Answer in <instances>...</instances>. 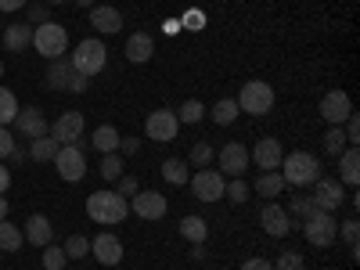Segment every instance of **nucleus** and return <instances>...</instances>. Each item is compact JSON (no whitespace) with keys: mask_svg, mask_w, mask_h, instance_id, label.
Wrapping results in <instances>:
<instances>
[{"mask_svg":"<svg viewBox=\"0 0 360 270\" xmlns=\"http://www.w3.org/2000/svg\"><path fill=\"white\" fill-rule=\"evenodd\" d=\"M86 217L94 224H123L130 217V202L115 191H94L86 198Z\"/></svg>","mask_w":360,"mask_h":270,"instance_id":"1","label":"nucleus"},{"mask_svg":"<svg viewBox=\"0 0 360 270\" xmlns=\"http://www.w3.org/2000/svg\"><path fill=\"white\" fill-rule=\"evenodd\" d=\"M281 176H285V184H292V188H307V184H314V180L321 176V159L310 155V152H288L281 159Z\"/></svg>","mask_w":360,"mask_h":270,"instance_id":"2","label":"nucleus"},{"mask_svg":"<svg viewBox=\"0 0 360 270\" xmlns=\"http://www.w3.org/2000/svg\"><path fill=\"white\" fill-rule=\"evenodd\" d=\"M33 47L37 54H44L47 62H54V58H65L69 51V33H65V25H58V22H40L33 29Z\"/></svg>","mask_w":360,"mask_h":270,"instance_id":"3","label":"nucleus"},{"mask_svg":"<svg viewBox=\"0 0 360 270\" xmlns=\"http://www.w3.org/2000/svg\"><path fill=\"white\" fill-rule=\"evenodd\" d=\"M72 69L79 72V76H98L101 69H105V62H108V47L98 40V37H90V40H79V47L72 51Z\"/></svg>","mask_w":360,"mask_h":270,"instance_id":"4","label":"nucleus"},{"mask_svg":"<svg viewBox=\"0 0 360 270\" xmlns=\"http://www.w3.org/2000/svg\"><path fill=\"white\" fill-rule=\"evenodd\" d=\"M303 234H307L310 245L328 249L339 238V224H335L332 213H324V209H310V213L303 217Z\"/></svg>","mask_w":360,"mask_h":270,"instance_id":"5","label":"nucleus"},{"mask_svg":"<svg viewBox=\"0 0 360 270\" xmlns=\"http://www.w3.org/2000/svg\"><path fill=\"white\" fill-rule=\"evenodd\" d=\"M238 101V112H249V115H266L274 108V86L266 79H249L242 86V94L234 98Z\"/></svg>","mask_w":360,"mask_h":270,"instance_id":"6","label":"nucleus"},{"mask_svg":"<svg viewBox=\"0 0 360 270\" xmlns=\"http://www.w3.org/2000/svg\"><path fill=\"white\" fill-rule=\"evenodd\" d=\"M54 169L62 180H69V184H76V180L86 176V159H83V148L79 144H62L54 155Z\"/></svg>","mask_w":360,"mask_h":270,"instance_id":"7","label":"nucleus"},{"mask_svg":"<svg viewBox=\"0 0 360 270\" xmlns=\"http://www.w3.org/2000/svg\"><path fill=\"white\" fill-rule=\"evenodd\" d=\"M342 198H346V191H342V184H339L335 176H317V180H314V195H310L314 209L335 213V209L342 205Z\"/></svg>","mask_w":360,"mask_h":270,"instance_id":"8","label":"nucleus"},{"mask_svg":"<svg viewBox=\"0 0 360 270\" xmlns=\"http://www.w3.org/2000/svg\"><path fill=\"white\" fill-rule=\"evenodd\" d=\"M188 184H191V191H195V198L198 202H217V198H224V173L220 169H198L191 180H188Z\"/></svg>","mask_w":360,"mask_h":270,"instance_id":"9","label":"nucleus"},{"mask_svg":"<svg viewBox=\"0 0 360 270\" xmlns=\"http://www.w3.org/2000/svg\"><path fill=\"white\" fill-rule=\"evenodd\" d=\"M176 130H180V119H176V112H169V108H155L152 115L144 119V134L152 137V141H176Z\"/></svg>","mask_w":360,"mask_h":270,"instance_id":"10","label":"nucleus"},{"mask_svg":"<svg viewBox=\"0 0 360 270\" xmlns=\"http://www.w3.org/2000/svg\"><path fill=\"white\" fill-rule=\"evenodd\" d=\"M130 213L141 217V220H162L169 213V202L159 191H137L134 202H130Z\"/></svg>","mask_w":360,"mask_h":270,"instance_id":"11","label":"nucleus"},{"mask_svg":"<svg viewBox=\"0 0 360 270\" xmlns=\"http://www.w3.org/2000/svg\"><path fill=\"white\" fill-rule=\"evenodd\" d=\"M321 115H324L332 127H342L346 119L353 115V101H349L346 90H328V94L321 98Z\"/></svg>","mask_w":360,"mask_h":270,"instance_id":"12","label":"nucleus"},{"mask_svg":"<svg viewBox=\"0 0 360 270\" xmlns=\"http://www.w3.org/2000/svg\"><path fill=\"white\" fill-rule=\"evenodd\" d=\"M259 224H263V231L270 238H288L292 234V213H288V209H281L278 202H266L259 209Z\"/></svg>","mask_w":360,"mask_h":270,"instance_id":"13","label":"nucleus"},{"mask_svg":"<svg viewBox=\"0 0 360 270\" xmlns=\"http://www.w3.org/2000/svg\"><path fill=\"white\" fill-rule=\"evenodd\" d=\"M15 127H18V134H22V137H29V141H37V137H47V134H51V127H47V115H44L37 105L18 108V115H15Z\"/></svg>","mask_w":360,"mask_h":270,"instance_id":"14","label":"nucleus"},{"mask_svg":"<svg viewBox=\"0 0 360 270\" xmlns=\"http://www.w3.org/2000/svg\"><path fill=\"white\" fill-rule=\"evenodd\" d=\"M281 159H285V152H281V141H278V137H259V141L252 144V162H256L263 173L281 169Z\"/></svg>","mask_w":360,"mask_h":270,"instance_id":"15","label":"nucleus"},{"mask_svg":"<svg viewBox=\"0 0 360 270\" xmlns=\"http://www.w3.org/2000/svg\"><path fill=\"white\" fill-rule=\"evenodd\" d=\"M90 256H94L101 266H119L123 263V242L105 231V234H98L94 242H90Z\"/></svg>","mask_w":360,"mask_h":270,"instance_id":"16","label":"nucleus"},{"mask_svg":"<svg viewBox=\"0 0 360 270\" xmlns=\"http://www.w3.org/2000/svg\"><path fill=\"white\" fill-rule=\"evenodd\" d=\"M220 173L224 176H242L245 169H249V148L245 144H238V141H231V144H224L220 148Z\"/></svg>","mask_w":360,"mask_h":270,"instance_id":"17","label":"nucleus"},{"mask_svg":"<svg viewBox=\"0 0 360 270\" xmlns=\"http://www.w3.org/2000/svg\"><path fill=\"white\" fill-rule=\"evenodd\" d=\"M51 137H54L58 144H79V137H83V115H79V112L58 115V123L51 127Z\"/></svg>","mask_w":360,"mask_h":270,"instance_id":"18","label":"nucleus"},{"mask_svg":"<svg viewBox=\"0 0 360 270\" xmlns=\"http://www.w3.org/2000/svg\"><path fill=\"white\" fill-rule=\"evenodd\" d=\"M51 238H54V224H51L44 213H33V217L25 220V242H29V245L44 249V245H51Z\"/></svg>","mask_w":360,"mask_h":270,"instance_id":"19","label":"nucleus"},{"mask_svg":"<svg viewBox=\"0 0 360 270\" xmlns=\"http://www.w3.org/2000/svg\"><path fill=\"white\" fill-rule=\"evenodd\" d=\"M90 25L98 29V33H119L123 29V15H119L115 8H108V4H94L90 8Z\"/></svg>","mask_w":360,"mask_h":270,"instance_id":"20","label":"nucleus"},{"mask_svg":"<svg viewBox=\"0 0 360 270\" xmlns=\"http://www.w3.org/2000/svg\"><path fill=\"white\" fill-rule=\"evenodd\" d=\"M72 79H76V69H72L69 58H54L51 69H47V76H44L47 90H69V83H72Z\"/></svg>","mask_w":360,"mask_h":270,"instance_id":"21","label":"nucleus"},{"mask_svg":"<svg viewBox=\"0 0 360 270\" xmlns=\"http://www.w3.org/2000/svg\"><path fill=\"white\" fill-rule=\"evenodd\" d=\"M152 54H155V40L148 37V33H134L127 40V62L144 65V62H152Z\"/></svg>","mask_w":360,"mask_h":270,"instance_id":"22","label":"nucleus"},{"mask_svg":"<svg viewBox=\"0 0 360 270\" xmlns=\"http://www.w3.org/2000/svg\"><path fill=\"white\" fill-rule=\"evenodd\" d=\"M339 173H342V184L356 188V180H360V152H356V144H349L346 152L339 155Z\"/></svg>","mask_w":360,"mask_h":270,"instance_id":"23","label":"nucleus"},{"mask_svg":"<svg viewBox=\"0 0 360 270\" xmlns=\"http://www.w3.org/2000/svg\"><path fill=\"white\" fill-rule=\"evenodd\" d=\"M4 44L8 51H25V47H33V29H29L25 22H11L4 29Z\"/></svg>","mask_w":360,"mask_h":270,"instance_id":"24","label":"nucleus"},{"mask_svg":"<svg viewBox=\"0 0 360 270\" xmlns=\"http://www.w3.org/2000/svg\"><path fill=\"white\" fill-rule=\"evenodd\" d=\"M285 188H288V184H285V176H281L278 169H270V173H259V176H256V195H263V198H278Z\"/></svg>","mask_w":360,"mask_h":270,"instance_id":"25","label":"nucleus"},{"mask_svg":"<svg viewBox=\"0 0 360 270\" xmlns=\"http://www.w3.org/2000/svg\"><path fill=\"white\" fill-rule=\"evenodd\" d=\"M119 137H123V134H119L115 127H108V123H105V127H98L94 134H90V144H94L101 155H108V152H115V148H119Z\"/></svg>","mask_w":360,"mask_h":270,"instance_id":"26","label":"nucleus"},{"mask_svg":"<svg viewBox=\"0 0 360 270\" xmlns=\"http://www.w3.org/2000/svg\"><path fill=\"white\" fill-rule=\"evenodd\" d=\"M58 148H62V144H58L51 134H47V137H37L33 144H29V159H33V162H54Z\"/></svg>","mask_w":360,"mask_h":270,"instance_id":"27","label":"nucleus"},{"mask_svg":"<svg viewBox=\"0 0 360 270\" xmlns=\"http://www.w3.org/2000/svg\"><path fill=\"white\" fill-rule=\"evenodd\" d=\"M162 176H166V184H173V188H184L188 180H191L184 159H166V162H162Z\"/></svg>","mask_w":360,"mask_h":270,"instance_id":"28","label":"nucleus"},{"mask_svg":"<svg viewBox=\"0 0 360 270\" xmlns=\"http://www.w3.org/2000/svg\"><path fill=\"white\" fill-rule=\"evenodd\" d=\"M180 234H184L191 245H202L209 238V224L202 217H184V220H180Z\"/></svg>","mask_w":360,"mask_h":270,"instance_id":"29","label":"nucleus"},{"mask_svg":"<svg viewBox=\"0 0 360 270\" xmlns=\"http://www.w3.org/2000/svg\"><path fill=\"white\" fill-rule=\"evenodd\" d=\"M209 115H213V123H217V127H231V123H234V119L242 115V112H238V101H231V98H220L213 108H209Z\"/></svg>","mask_w":360,"mask_h":270,"instance_id":"30","label":"nucleus"},{"mask_svg":"<svg viewBox=\"0 0 360 270\" xmlns=\"http://www.w3.org/2000/svg\"><path fill=\"white\" fill-rule=\"evenodd\" d=\"M22 249V231L8 220H0V252H15Z\"/></svg>","mask_w":360,"mask_h":270,"instance_id":"31","label":"nucleus"},{"mask_svg":"<svg viewBox=\"0 0 360 270\" xmlns=\"http://www.w3.org/2000/svg\"><path fill=\"white\" fill-rule=\"evenodd\" d=\"M15 115H18V101L8 86H0V127H8L15 123Z\"/></svg>","mask_w":360,"mask_h":270,"instance_id":"32","label":"nucleus"},{"mask_svg":"<svg viewBox=\"0 0 360 270\" xmlns=\"http://www.w3.org/2000/svg\"><path fill=\"white\" fill-rule=\"evenodd\" d=\"M205 115V105L198 101V98H191V101H184V105H180V112H176V119H180V123H198V119Z\"/></svg>","mask_w":360,"mask_h":270,"instance_id":"33","label":"nucleus"},{"mask_svg":"<svg viewBox=\"0 0 360 270\" xmlns=\"http://www.w3.org/2000/svg\"><path fill=\"white\" fill-rule=\"evenodd\" d=\"M324 152L328 155H342L346 152V134H342V127H332L324 134Z\"/></svg>","mask_w":360,"mask_h":270,"instance_id":"34","label":"nucleus"},{"mask_svg":"<svg viewBox=\"0 0 360 270\" xmlns=\"http://www.w3.org/2000/svg\"><path fill=\"white\" fill-rule=\"evenodd\" d=\"M65 249V256L69 259H83V256H90V238H83V234H72L69 242L62 245Z\"/></svg>","mask_w":360,"mask_h":270,"instance_id":"35","label":"nucleus"},{"mask_svg":"<svg viewBox=\"0 0 360 270\" xmlns=\"http://www.w3.org/2000/svg\"><path fill=\"white\" fill-rule=\"evenodd\" d=\"M224 195H227V198H231L234 205H245V202H249V184H245L242 176H234L231 184L224 188Z\"/></svg>","mask_w":360,"mask_h":270,"instance_id":"36","label":"nucleus"},{"mask_svg":"<svg viewBox=\"0 0 360 270\" xmlns=\"http://www.w3.org/2000/svg\"><path fill=\"white\" fill-rule=\"evenodd\" d=\"M101 176H105V180H119V176H123V155L108 152V155L101 159Z\"/></svg>","mask_w":360,"mask_h":270,"instance_id":"37","label":"nucleus"},{"mask_svg":"<svg viewBox=\"0 0 360 270\" xmlns=\"http://www.w3.org/2000/svg\"><path fill=\"white\" fill-rule=\"evenodd\" d=\"M44 266L47 270H62L65 263H69V256H65V249H58V245H44Z\"/></svg>","mask_w":360,"mask_h":270,"instance_id":"38","label":"nucleus"},{"mask_svg":"<svg viewBox=\"0 0 360 270\" xmlns=\"http://www.w3.org/2000/svg\"><path fill=\"white\" fill-rule=\"evenodd\" d=\"M213 144H205V141H198L195 148H191V166H209V162H213Z\"/></svg>","mask_w":360,"mask_h":270,"instance_id":"39","label":"nucleus"},{"mask_svg":"<svg viewBox=\"0 0 360 270\" xmlns=\"http://www.w3.org/2000/svg\"><path fill=\"white\" fill-rule=\"evenodd\" d=\"M274 270H303V256H299V252H281Z\"/></svg>","mask_w":360,"mask_h":270,"instance_id":"40","label":"nucleus"},{"mask_svg":"<svg viewBox=\"0 0 360 270\" xmlns=\"http://www.w3.org/2000/svg\"><path fill=\"white\" fill-rule=\"evenodd\" d=\"M356 224H360V220H346V224H342V238H346V245H349L353 259H356V252H360V249H356V234H360Z\"/></svg>","mask_w":360,"mask_h":270,"instance_id":"41","label":"nucleus"},{"mask_svg":"<svg viewBox=\"0 0 360 270\" xmlns=\"http://www.w3.org/2000/svg\"><path fill=\"white\" fill-rule=\"evenodd\" d=\"M115 195H123V198H127V195H137V176H127V173L119 176V180H115Z\"/></svg>","mask_w":360,"mask_h":270,"instance_id":"42","label":"nucleus"},{"mask_svg":"<svg viewBox=\"0 0 360 270\" xmlns=\"http://www.w3.org/2000/svg\"><path fill=\"white\" fill-rule=\"evenodd\" d=\"M15 152V134L8 127H0V159H8Z\"/></svg>","mask_w":360,"mask_h":270,"instance_id":"43","label":"nucleus"},{"mask_svg":"<svg viewBox=\"0 0 360 270\" xmlns=\"http://www.w3.org/2000/svg\"><path fill=\"white\" fill-rule=\"evenodd\" d=\"M310 209H314V202H310L307 195H295V198H292V209H288V213H295V217H307Z\"/></svg>","mask_w":360,"mask_h":270,"instance_id":"44","label":"nucleus"},{"mask_svg":"<svg viewBox=\"0 0 360 270\" xmlns=\"http://www.w3.org/2000/svg\"><path fill=\"white\" fill-rule=\"evenodd\" d=\"M205 25V15L202 11H188L184 18H180V29H202Z\"/></svg>","mask_w":360,"mask_h":270,"instance_id":"45","label":"nucleus"},{"mask_svg":"<svg viewBox=\"0 0 360 270\" xmlns=\"http://www.w3.org/2000/svg\"><path fill=\"white\" fill-rule=\"evenodd\" d=\"M137 148H141V141H137V137H119V148H115V152H123V155H137Z\"/></svg>","mask_w":360,"mask_h":270,"instance_id":"46","label":"nucleus"},{"mask_svg":"<svg viewBox=\"0 0 360 270\" xmlns=\"http://www.w3.org/2000/svg\"><path fill=\"white\" fill-rule=\"evenodd\" d=\"M242 270H274V263H270V259H259V256H252V259H245V263H242Z\"/></svg>","mask_w":360,"mask_h":270,"instance_id":"47","label":"nucleus"},{"mask_svg":"<svg viewBox=\"0 0 360 270\" xmlns=\"http://www.w3.org/2000/svg\"><path fill=\"white\" fill-rule=\"evenodd\" d=\"M86 86H90V79H86V76H79V72H76V79L69 83V90H72V94H83Z\"/></svg>","mask_w":360,"mask_h":270,"instance_id":"48","label":"nucleus"},{"mask_svg":"<svg viewBox=\"0 0 360 270\" xmlns=\"http://www.w3.org/2000/svg\"><path fill=\"white\" fill-rule=\"evenodd\" d=\"M25 8V0H0V15H8V11H18Z\"/></svg>","mask_w":360,"mask_h":270,"instance_id":"49","label":"nucleus"},{"mask_svg":"<svg viewBox=\"0 0 360 270\" xmlns=\"http://www.w3.org/2000/svg\"><path fill=\"white\" fill-rule=\"evenodd\" d=\"M11 188V173H8V166H0V195H4Z\"/></svg>","mask_w":360,"mask_h":270,"instance_id":"50","label":"nucleus"},{"mask_svg":"<svg viewBox=\"0 0 360 270\" xmlns=\"http://www.w3.org/2000/svg\"><path fill=\"white\" fill-rule=\"evenodd\" d=\"M162 29H166V33H180V18H166Z\"/></svg>","mask_w":360,"mask_h":270,"instance_id":"51","label":"nucleus"},{"mask_svg":"<svg viewBox=\"0 0 360 270\" xmlns=\"http://www.w3.org/2000/svg\"><path fill=\"white\" fill-rule=\"evenodd\" d=\"M8 159H11V162H18V166H22V159H29V152H22V148H18V144H15V152H11V155H8Z\"/></svg>","mask_w":360,"mask_h":270,"instance_id":"52","label":"nucleus"},{"mask_svg":"<svg viewBox=\"0 0 360 270\" xmlns=\"http://www.w3.org/2000/svg\"><path fill=\"white\" fill-rule=\"evenodd\" d=\"M191 259H205V242L202 245H191Z\"/></svg>","mask_w":360,"mask_h":270,"instance_id":"53","label":"nucleus"},{"mask_svg":"<svg viewBox=\"0 0 360 270\" xmlns=\"http://www.w3.org/2000/svg\"><path fill=\"white\" fill-rule=\"evenodd\" d=\"M0 220H8V198L0 195Z\"/></svg>","mask_w":360,"mask_h":270,"instance_id":"54","label":"nucleus"},{"mask_svg":"<svg viewBox=\"0 0 360 270\" xmlns=\"http://www.w3.org/2000/svg\"><path fill=\"white\" fill-rule=\"evenodd\" d=\"M76 4H79V8H94V4H98V0H76Z\"/></svg>","mask_w":360,"mask_h":270,"instance_id":"55","label":"nucleus"},{"mask_svg":"<svg viewBox=\"0 0 360 270\" xmlns=\"http://www.w3.org/2000/svg\"><path fill=\"white\" fill-rule=\"evenodd\" d=\"M47 4H69V0H47Z\"/></svg>","mask_w":360,"mask_h":270,"instance_id":"56","label":"nucleus"},{"mask_svg":"<svg viewBox=\"0 0 360 270\" xmlns=\"http://www.w3.org/2000/svg\"><path fill=\"white\" fill-rule=\"evenodd\" d=\"M0 76H4V62H0Z\"/></svg>","mask_w":360,"mask_h":270,"instance_id":"57","label":"nucleus"},{"mask_svg":"<svg viewBox=\"0 0 360 270\" xmlns=\"http://www.w3.org/2000/svg\"><path fill=\"white\" fill-rule=\"evenodd\" d=\"M0 33H4V25H0Z\"/></svg>","mask_w":360,"mask_h":270,"instance_id":"58","label":"nucleus"}]
</instances>
